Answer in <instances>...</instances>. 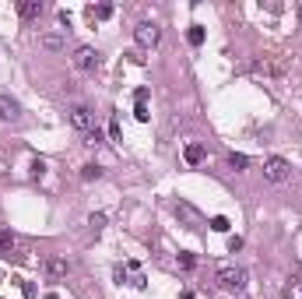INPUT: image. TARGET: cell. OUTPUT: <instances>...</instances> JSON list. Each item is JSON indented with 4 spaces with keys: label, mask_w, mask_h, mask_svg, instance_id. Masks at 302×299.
Returning <instances> with one entry per match:
<instances>
[{
    "label": "cell",
    "mask_w": 302,
    "mask_h": 299,
    "mask_svg": "<svg viewBox=\"0 0 302 299\" xmlns=\"http://www.w3.org/2000/svg\"><path fill=\"white\" fill-rule=\"evenodd\" d=\"M264 176H267L271 183H285V180H288V162H285L281 155H271V158L264 162Z\"/></svg>",
    "instance_id": "obj_1"
},
{
    "label": "cell",
    "mask_w": 302,
    "mask_h": 299,
    "mask_svg": "<svg viewBox=\"0 0 302 299\" xmlns=\"http://www.w3.org/2000/svg\"><path fill=\"white\" fill-rule=\"evenodd\" d=\"M218 282H222L225 289H242V285H246V271H242V268H232V264H222V268H218Z\"/></svg>",
    "instance_id": "obj_2"
},
{
    "label": "cell",
    "mask_w": 302,
    "mask_h": 299,
    "mask_svg": "<svg viewBox=\"0 0 302 299\" xmlns=\"http://www.w3.org/2000/svg\"><path fill=\"white\" fill-rule=\"evenodd\" d=\"M158 25H151V21H141L137 28H134V39H137V46H144V50H151L155 42H158Z\"/></svg>",
    "instance_id": "obj_3"
},
{
    "label": "cell",
    "mask_w": 302,
    "mask_h": 299,
    "mask_svg": "<svg viewBox=\"0 0 302 299\" xmlns=\"http://www.w3.org/2000/svg\"><path fill=\"white\" fill-rule=\"evenodd\" d=\"M249 74H253V77H281V74H285V64H274V60H257V64L249 67Z\"/></svg>",
    "instance_id": "obj_4"
},
{
    "label": "cell",
    "mask_w": 302,
    "mask_h": 299,
    "mask_svg": "<svg viewBox=\"0 0 302 299\" xmlns=\"http://www.w3.org/2000/svg\"><path fill=\"white\" fill-rule=\"evenodd\" d=\"M74 64L81 67V71H91V67L98 64V53H95L91 46H77L74 50Z\"/></svg>",
    "instance_id": "obj_5"
},
{
    "label": "cell",
    "mask_w": 302,
    "mask_h": 299,
    "mask_svg": "<svg viewBox=\"0 0 302 299\" xmlns=\"http://www.w3.org/2000/svg\"><path fill=\"white\" fill-rule=\"evenodd\" d=\"M71 123H74L77 131H84V134L95 131V123H91V109H84V106H74V109H71Z\"/></svg>",
    "instance_id": "obj_6"
},
{
    "label": "cell",
    "mask_w": 302,
    "mask_h": 299,
    "mask_svg": "<svg viewBox=\"0 0 302 299\" xmlns=\"http://www.w3.org/2000/svg\"><path fill=\"white\" fill-rule=\"evenodd\" d=\"M42 268H46L49 278H64V275H67V261H64V257H46Z\"/></svg>",
    "instance_id": "obj_7"
},
{
    "label": "cell",
    "mask_w": 302,
    "mask_h": 299,
    "mask_svg": "<svg viewBox=\"0 0 302 299\" xmlns=\"http://www.w3.org/2000/svg\"><path fill=\"white\" fill-rule=\"evenodd\" d=\"M18 14L21 18H39L42 14V0H21L18 4Z\"/></svg>",
    "instance_id": "obj_8"
},
{
    "label": "cell",
    "mask_w": 302,
    "mask_h": 299,
    "mask_svg": "<svg viewBox=\"0 0 302 299\" xmlns=\"http://www.w3.org/2000/svg\"><path fill=\"white\" fill-rule=\"evenodd\" d=\"M0 120H18V102L0 95Z\"/></svg>",
    "instance_id": "obj_9"
},
{
    "label": "cell",
    "mask_w": 302,
    "mask_h": 299,
    "mask_svg": "<svg viewBox=\"0 0 302 299\" xmlns=\"http://www.w3.org/2000/svg\"><path fill=\"white\" fill-rule=\"evenodd\" d=\"M183 158H186L190 165H200V162H204V148H200V145H186V148H183Z\"/></svg>",
    "instance_id": "obj_10"
},
{
    "label": "cell",
    "mask_w": 302,
    "mask_h": 299,
    "mask_svg": "<svg viewBox=\"0 0 302 299\" xmlns=\"http://www.w3.org/2000/svg\"><path fill=\"white\" fill-rule=\"evenodd\" d=\"M39 46L57 53V50H64V39H60V35H39Z\"/></svg>",
    "instance_id": "obj_11"
},
{
    "label": "cell",
    "mask_w": 302,
    "mask_h": 299,
    "mask_svg": "<svg viewBox=\"0 0 302 299\" xmlns=\"http://www.w3.org/2000/svg\"><path fill=\"white\" fill-rule=\"evenodd\" d=\"M91 18H98V21L113 18V4H95V7H91Z\"/></svg>",
    "instance_id": "obj_12"
},
{
    "label": "cell",
    "mask_w": 302,
    "mask_h": 299,
    "mask_svg": "<svg viewBox=\"0 0 302 299\" xmlns=\"http://www.w3.org/2000/svg\"><path fill=\"white\" fill-rule=\"evenodd\" d=\"M186 42H190V46H200V42H204V28H200V25H190V32H186Z\"/></svg>",
    "instance_id": "obj_13"
},
{
    "label": "cell",
    "mask_w": 302,
    "mask_h": 299,
    "mask_svg": "<svg viewBox=\"0 0 302 299\" xmlns=\"http://www.w3.org/2000/svg\"><path fill=\"white\" fill-rule=\"evenodd\" d=\"M228 165H232V169L239 173V169H246V165H249V158H246L242 151H232V155H228Z\"/></svg>",
    "instance_id": "obj_14"
},
{
    "label": "cell",
    "mask_w": 302,
    "mask_h": 299,
    "mask_svg": "<svg viewBox=\"0 0 302 299\" xmlns=\"http://www.w3.org/2000/svg\"><path fill=\"white\" fill-rule=\"evenodd\" d=\"M98 176H102L98 165H81V180H98Z\"/></svg>",
    "instance_id": "obj_15"
},
{
    "label": "cell",
    "mask_w": 302,
    "mask_h": 299,
    "mask_svg": "<svg viewBox=\"0 0 302 299\" xmlns=\"http://www.w3.org/2000/svg\"><path fill=\"white\" fill-rule=\"evenodd\" d=\"M228 225L232 222H228L225 215H215V219H211V229H215V232H228Z\"/></svg>",
    "instance_id": "obj_16"
},
{
    "label": "cell",
    "mask_w": 302,
    "mask_h": 299,
    "mask_svg": "<svg viewBox=\"0 0 302 299\" xmlns=\"http://www.w3.org/2000/svg\"><path fill=\"white\" fill-rule=\"evenodd\" d=\"M179 268H183V271L197 268V257H193V253H179Z\"/></svg>",
    "instance_id": "obj_17"
},
{
    "label": "cell",
    "mask_w": 302,
    "mask_h": 299,
    "mask_svg": "<svg viewBox=\"0 0 302 299\" xmlns=\"http://www.w3.org/2000/svg\"><path fill=\"white\" fill-rule=\"evenodd\" d=\"M14 243H18V239H14V236L4 229V232H0V250H14Z\"/></svg>",
    "instance_id": "obj_18"
},
{
    "label": "cell",
    "mask_w": 302,
    "mask_h": 299,
    "mask_svg": "<svg viewBox=\"0 0 302 299\" xmlns=\"http://www.w3.org/2000/svg\"><path fill=\"white\" fill-rule=\"evenodd\" d=\"M109 138H113V141H123V134H120V120H116V116L109 120Z\"/></svg>",
    "instance_id": "obj_19"
},
{
    "label": "cell",
    "mask_w": 302,
    "mask_h": 299,
    "mask_svg": "<svg viewBox=\"0 0 302 299\" xmlns=\"http://www.w3.org/2000/svg\"><path fill=\"white\" fill-rule=\"evenodd\" d=\"M134 116H137V120L144 123V120L151 116V113H148V106H144V102H137V106H134Z\"/></svg>",
    "instance_id": "obj_20"
},
{
    "label": "cell",
    "mask_w": 302,
    "mask_h": 299,
    "mask_svg": "<svg viewBox=\"0 0 302 299\" xmlns=\"http://www.w3.org/2000/svg\"><path fill=\"white\" fill-rule=\"evenodd\" d=\"M88 225H91V229H95V232H98V229H102V225H106V215H91V219H88Z\"/></svg>",
    "instance_id": "obj_21"
},
{
    "label": "cell",
    "mask_w": 302,
    "mask_h": 299,
    "mask_svg": "<svg viewBox=\"0 0 302 299\" xmlns=\"http://www.w3.org/2000/svg\"><path fill=\"white\" fill-rule=\"evenodd\" d=\"M228 250H232V253H235V250H242V239H239V236H232V239H228Z\"/></svg>",
    "instance_id": "obj_22"
},
{
    "label": "cell",
    "mask_w": 302,
    "mask_h": 299,
    "mask_svg": "<svg viewBox=\"0 0 302 299\" xmlns=\"http://www.w3.org/2000/svg\"><path fill=\"white\" fill-rule=\"evenodd\" d=\"M295 14H299V25H302V4H299V11H295Z\"/></svg>",
    "instance_id": "obj_23"
},
{
    "label": "cell",
    "mask_w": 302,
    "mask_h": 299,
    "mask_svg": "<svg viewBox=\"0 0 302 299\" xmlns=\"http://www.w3.org/2000/svg\"><path fill=\"white\" fill-rule=\"evenodd\" d=\"M46 299H60V296H57V292H49V296H46Z\"/></svg>",
    "instance_id": "obj_24"
}]
</instances>
